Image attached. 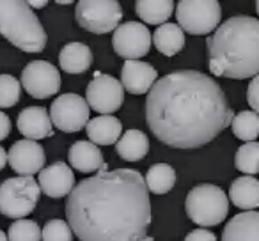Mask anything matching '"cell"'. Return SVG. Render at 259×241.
<instances>
[{
	"mask_svg": "<svg viewBox=\"0 0 259 241\" xmlns=\"http://www.w3.org/2000/svg\"><path fill=\"white\" fill-rule=\"evenodd\" d=\"M208 68L211 75L231 80L259 75V20L233 16L206 37Z\"/></svg>",
	"mask_w": 259,
	"mask_h": 241,
	"instance_id": "3957f363",
	"label": "cell"
},
{
	"mask_svg": "<svg viewBox=\"0 0 259 241\" xmlns=\"http://www.w3.org/2000/svg\"><path fill=\"white\" fill-rule=\"evenodd\" d=\"M73 236L69 223L61 218L48 220L43 227V241H73Z\"/></svg>",
	"mask_w": 259,
	"mask_h": 241,
	"instance_id": "f546056e",
	"label": "cell"
},
{
	"mask_svg": "<svg viewBox=\"0 0 259 241\" xmlns=\"http://www.w3.org/2000/svg\"><path fill=\"white\" fill-rule=\"evenodd\" d=\"M85 101L91 110L101 115H112L124 103V87L112 75L96 71L85 89Z\"/></svg>",
	"mask_w": 259,
	"mask_h": 241,
	"instance_id": "30bf717a",
	"label": "cell"
},
{
	"mask_svg": "<svg viewBox=\"0 0 259 241\" xmlns=\"http://www.w3.org/2000/svg\"><path fill=\"white\" fill-rule=\"evenodd\" d=\"M247 101L250 105V108L259 114V75L255 78L250 80L248 83V89H247Z\"/></svg>",
	"mask_w": 259,
	"mask_h": 241,
	"instance_id": "4dcf8cb0",
	"label": "cell"
},
{
	"mask_svg": "<svg viewBox=\"0 0 259 241\" xmlns=\"http://www.w3.org/2000/svg\"><path fill=\"white\" fill-rule=\"evenodd\" d=\"M57 4H61V6H68L69 2H68V0H61V2H57Z\"/></svg>",
	"mask_w": 259,
	"mask_h": 241,
	"instance_id": "8d00e7d4",
	"label": "cell"
},
{
	"mask_svg": "<svg viewBox=\"0 0 259 241\" xmlns=\"http://www.w3.org/2000/svg\"><path fill=\"white\" fill-rule=\"evenodd\" d=\"M6 165H8V151L0 146V170H4Z\"/></svg>",
	"mask_w": 259,
	"mask_h": 241,
	"instance_id": "836d02e7",
	"label": "cell"
},
{
	"mask_svg": "<svg viewBox=\"0 0 259 241\" xmlns=\"http://www.w3.org/2000/svg\"><path fill=\"white\" fill-rule=\"evenodd\" d=\"M153 41L155 46L160 54L167 55V57H174L178 55L185 46V34L178 23H163L153 34Z\"/></svg>",
	"mask_w": 259,
	"mask_h": 241,
	"instance_id": "603a6c76",
	"label": "cell"
},
{
	"mask_svg": "<svg viewBox=\"0 0 259 241\" xmlns=\"http://www.w3.org/2000/svg\"><path fill=\"white\" fill-rule=\"evenodd\" d=\"M158 80V73L149 62L124 61L121 69V83L126 92L134 96L148 94Z\"/></svg>",
	"mask_w": 259,
	"mask_h": 241,
	"instance_id": "9a60e30c",
	"label": "cell"
},
{
	"mask_svg": "<svg viewBox=\"0 0 259 241\" xmlns=\"http://www.w3.org/2000/svg\"><path fill=\"white\" fill-rule=\"evenodd\" d=\"M178 25L192 36H206L220 27L222 8L217 0H181L176 4Z\"/></svg>",
	"mask_w": 259,
	"mask_h": 241,
	"instance_id": "52a82bcc",
	"label": "cell"
},
{
	"mask_svg": "<svg viewBox=\"0 0 259 241\" xmlns=\"http://www.w3.org/2000/svg\"><path fill=\"white\" fill-rule=\"evenodd\" d=\"M87 137L96 146L117 144L122 133V123L114 115H98L85 126Z\"/></svg>",
	"mask_w": 259,
	"mask_h": 241,
	"instance_id": "d6986e66",
	"label": "cell"
},
{
	"mask_svg": "<svg viewBox=\"0 0 259 241\" xmlns=\"http://www.w3.org/2000/svg\"><path fill=\"white\" fill-rule=\"evenodd\" d=\"M115 151H117L119 158L126 160V162H139L148 155L149 138L141 130H126V133L115 144Z\"/></svg>",
	"mask_w": 259,
	"mask_h": 241,
	"instance_id": "7402d4cb",
	"label": "cell"
},
{
	"mask_svg": "<svg viewBox=\"0 0 259 241\" xmlns=\"http://www.w3.org/2000/svg\"><path fill=\"white\" fill-rule=\"evenodd\" d=\"M233 108L217 80L181 69L156 80L146 98V123L162 144L192 151L233 124Z\"/></svg>",
	"mask_w": 259,
	"mask_h": 241,
	"instance_id": "6da1fadb",
	"label": "cell"
},
{
	"mask_svg": "<svg viewBox=\"0 0 259 241\" xmlns=\"http://www.w3.org/2000/svg\"><path fill=\"white\" fill-rule=\"evenodd\" d=\"M66 218L78 241H155L149 190L135 169L82 179L66 199Z\"/></svg>",
	"mask_w": 259,
	"mask_h": 241,
	"instance_id": "7a4b0ae2",
	"label": "cell"
},
{
	"mask_svg": "<svg viewBox=\"0 0 259 241\" xmlns=\"http://www.w3.org/2000/svg\"><path fill=\"white\" fill-rule=\"evenodd\" d=\"M9 131H11V119L8 114L0 110V142L9 137Z\"/></svg>",
	"mask_w": 259,
	"mask_h": 241,
	"instance_id": "d6a6232c",
	"label": "cell"
},
{
	"mask_svg": "<svg viewBox=\"0 0 259 241\" xmlns=\"http://www.w3.org/2000/svg\"><path fill=\"white\" fill-rule=\"evenodd\" d=\"M22 82L13 75H0V108H11L20 101Z\"/></svg>",
	"mask_w": 259,
	"mask_h": 241,
	"instance_id": "f1b7e54d",
	"label": "cell"
},
{
	"mask_svg": "<svg viewBox=\"0 0 259 241\" xmlns=\"http://www.w3.org/2000/svg\"><path fill=\"white\" fill-rule=\"evenodd\" d=\"M8 163L20 176H34L45 169L47 155L39 142L36 140H18L8 151Z\"/></svg>",
	"mask_w": 259,
	"mask_h": 241,
	"instance_id": "4fadbf2b",
	"label": "cell"
},
{
	"mask_svg": "<svg viewBox=\"0 0 259 241\" xmlns=\"http://www.w3.org/2000/svg\"><path fill=\"white\" fill-rule=\"evenodd\" d=\"M0 241H9V239H8V234L2 232V230H0Z\"/></svg>",
	"mask_w": 259,
	"mask_h": 241,
	"instance_id": "d590c367",
	"label": "cell"
},
{
	"mask_svg": "<svg viewBox=\"0 0 259 241\" xmlns=\"http://www.w3.org/2000/svg\"><path fill=\"white\" fill-rule=\"evenodd\" d=\"M18 131L27 137V140H43L54 135L50 114L43 107H27L20 112L16 121Z\"/></svg>",
	"mask_w": 259,
	"mask_h": 241,
	"instance_id": "2e32d148",
	"label": "cell"
},
{
	"mask_svg": "<svg viewBox=\"0 0 259 241\" xmlns=\"http://www.w3.org/2000/svg\"><path fill=\"white\" fill-rule=\"evenodd\" d=\"M234 137L247 142H255L259 137V114L254 110H241L234 115L233 124H231Z\"/></svg>",
	"mask_w": 259,
	"mask_h": 241,
	"instance_id": "484cf974",
	"label": "cell"
},
{
	"mask_svg": "<svg viewBox=\"0 0 259 241\" xmlns=\"http://www.w3.org/2000/svg\"><path fill=\"white\" fill-rule=\"evenodd\" d=\"M234 167L245 176L259 174V142H247L240 146L234 155Z\"/></svg>",
	"mask_w": 259,
	"mask_h": 241,
	"instance_id": "4316f807",
	"label": "cell"
},
{
	"mask_svg": "<svg viewBox=\"0 0 259 241\" xmlns=\"http://www.w3.org/2000/svg\"><path fill=\"white\" fill-rule=\"evenodd\" d=\"M176 184V170L169 163H155L149 167L146 174V186L149 194L155 195H165Z\"/></svg>",
	"mask_w": 259,
	"mask_h": 241,
	"instance_id": "d4e9b609",
	"label": "cell"
},
{
	"mask_svg": "<svg viewBox=\"0 0 259 241\" xmlns=\"http://www.w3.org/2000/svg\"><path fill=\"white\" fill-rule=\"evenodd\" d=\"M185 211L194 223L206 227H215L227 218L229 199L226 191L217 184L202 183L194 186L187 195Z\"/></svg>",
	"mask_w": 259,
	"mask_h": 241,
	"instance_id": "5b68a950",
	"label": "cell"
},
{
	"mask_svg": "<svg viewBox=\"0 0 259 241\" xmlns=\"http://www.w3.org/2000/svg\"><path fill=\"white\" fill-rule=\"evenodd\" d=\"M22 87L36 100H48L61 90V73L47 61H32L22 71Z\"/></svg>",
	"mask_w": 259,
	"mask_h": 241,
	"instance_id": "7c38bea8",
	"label": "cell"
},
{
	"mask_svg": "<svg viewBox=\"0 0 259 241\" xmlns=\"http://www.w3.org/2000/svg\"><path fill=\"white\" fill-rule=\"evenodd\" d=\"M41 188L32 176L9 177L0 184V215L23 220L36 209Z\"/></svg>",
	"mask_w": 259,
	"mask_h": 241,
	"instance_id": "8992f818",
	"label": "cell"
},
{
	"mask_svg": "<svg viewBox=\"0 0 259 241\" xmlns=\"http://www.w3.org/2000/svg\"><path fill=\"white\" fill-rule=\"evenodd\" d=\"M39 188L47 197L50 199H62L68 197L73 191L75 184V174L71 167L64 162H55L52 165L45 167L37 177Z\"/></svg>",
	"mask_w": 259,
	"mask_h": 241,
	"instance_id": "5bb4252c",
	"label": "cell"
},
{
	"mask_svg": "<svg viewBox=\"0 0 259 241\" xmlns=\"http://www.w3.org/2000/svg\"><path fill=\"white\" fill-rule=\"evenodd\" d=\"M0 34L25 54H39L48 41L37 15L23 0H0Z\"/></svg>",
	"mask_w": 259,
	"mask_h": 241,
	"instance_id": "277c9868",
	"label": "cell"
},
{
	"mask_svg": "<svg viewBox=\"0 0 259 241\" xmlns=\"http://www.w3.org/2000/svg\"><path fill=\"white\" fill-rule=\"evenodd\" d=\"M89 105L80 94H61L50 105V119L57 130L64 133H76L89 123Z\"/></svg>",
	"mask_w": 259,
	"mask_h": 241,
	"instance_id": "9c48e42d",
	"label": "cell"
},
{
	"mask_svg": "<svg viewBox=\"0 0 259 241\" xmlns=\"http://www.w3.org/2000/svg\"><path fill=\"white\" fill-rule=\"evenodd\" d=\"M185 241H217V236L206 229H195L187 234Z\"/></svg>",
	"mask_w": 259,
	"mask_h": 241,
	"instance_id": "1f68e13d",
	"label": "cell"
},
{
	"mask_svg": "<svg viewBox=\"0 0 259 241\" xmlns=\"http://www.w3.org/2000/svg\"><path fill=\"white\" fill-rule=\"evenodd\" d=\"M68 158H69V165L82 174L96 172L105 163L100 148H98L96 144H93L91 140L75 142V144L69 148Z\"/></svg>",
	"mask_w": 259,
	"mask_h": 241,
	"instance_id": "ac0fdd59",
	"label": "cell"
},
{
	"mask_svg": "<svg viewBox=\"0 0 259 241\" xmlns=\"http://www.w3.org/2000/svg\"><path fill=\"white\" fill-rule=\"evenodd\" d=\"M255 11H257V15H259V2H255Z\"/></svg>",
	"mask_w": 259,
	"mask_h": 241,
	"instance_id": "74e56055",
	"label": "cell"
},
{
	"mask_svg": "<svg viewBox=\"0 0 259 241\" xmlns=\"http://www.w3.org/2000/svg\"><path fill=\"white\" fill-rule=\"evenodd\" d=\"M61 69L68 75H80L85 73L93 64V52L83 43H68L62 46L59 54Z\"/></svg>",
	"mask_w": 259,
	"mask_h": 241,
	"instance_id": "44dd1931",
	"label": "cell"
},
{
	"mask_svg": "<svg viewBox=\"0 0 259 241\" xmlns=\"http://www.w3.org/2000/svg\"><path fill=\"white\" fill-rule=\"evenodd\" d=\"M153 36L141 22H126L115 29L112 37V48L124 61H141L149 54Z\"/></svg>",
	"mask_w": 259,
	"mask_h": 241,
	"instance_id": "8fae6325",
	"label": "cell"
},
{
	"mask_svg": "<svg viewBox=\"0 0 259 241\" xmlns=\"http://www.w3.org/2000/svg\"><path fill=\"white\" fill-rule=\"evenodd\" d=\"M75 20L87 32L108 34L119 27L122 9L117 0H80L75 6Z\"/></svg>",
	"mask_w": 259,
	"mask_h": 241,
	"instance_id": "ba28073f",
	"label": "cell"
},
{
	"mask_svg": "<svg viewBox=\"0 0 259 241\" xmlns=\"http://www.w3.org/2000/svg\"><path fill=\"white\" fill-rule=\"evenodd\" d=\"M27 4H29L30 8H36V9H39V8H47V6H48V2H47V0H30V2H27Z\"/></svg>",
	"mask_w": 259,
	"mask_h": 241,
	"instance_id": "e575fe53",
	"label": "cell"
},
{
	"mask_svg": "<svg viewBox=\"0 0 259 241\" xmlns=\"http://www.w3.org/2000/svg\"><path fill=\"white\" fill-rule=\"evenodd\" d=\"M229 199L236 208L255 211L259 208V179L254 176H241L231 183Z\"/></svg>",
	"mask_w": 259,
	"mask_h": 241,
	"instance_id": "ffe728a7",
	"label": "cell"
},
{
	"mask_svg": "<svg viewBox=\"0 0 259 241\" xmlns=\"http://www.w3.org/2000/svg\"><path fill=\"white\" fill-rule=\"evenodd\" d=\"M222 241H259V211L234 215L224 227Z\"/></svg>",
	"mask_w": 259,
	"mask_h": 241,
	"instance_id": "e0dca14e",
	"label": "cell"
},
{
	"mask_svg": "<svg viewBox=\"0 0 259 241\" xmlns=\"http://www.w3.org/2000/svg\"><path fill=\"white\" fill-rule=\"evenodd\" d=\"M135 13L144 23L163 25L169 23V18L174 13L172 0H139L135 2Z\"/></svg>",
	"mask_w": 259,
	"mask_h": 241,
	"instance_id": "cb8c5ba5",
	"label": "cell"
},
{
	"mask_svg": "<svg viewBox=\"0 0 259 241\" xmlns=\"http://www.w3.org/2000/svg\"><path fill=\"white\" fill-rule=\"evenodd\" d=\"M9 241H41L43 229L32 220H16L9 225L8 230Z\"/></svg>",
	"mask_w": 259,
	"mask_h": 241,
	"instance_id": "83f0119b",
	"label": "cell"
}]
</instances>
